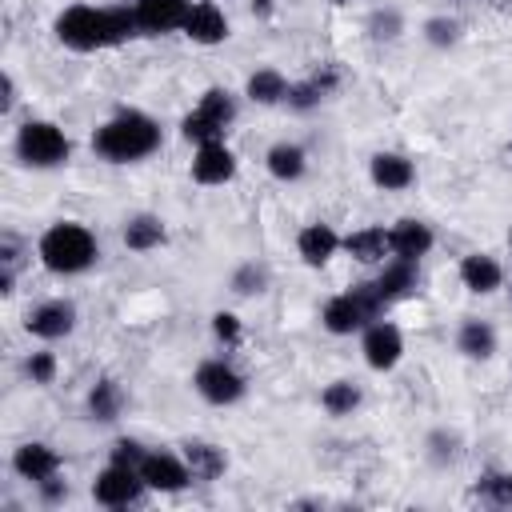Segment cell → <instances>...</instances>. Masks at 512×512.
<instances>
[{
    "mask_svg": "<svg viewBox=\"0 0 512 512\" xmlns=\"http://www.w3.org/2000/svg\"><path fill=\"white\" fill-rule=\"evenodd\" d=\"M56 40L72 52H96V48H112L124 44L132 36H140L136 12L128 4L120 8H88V4H72L56 16Z\"/></svg>",
    "mask_w": 512,
    "mask_h": 512,
    "instance_id": "cell-1",
    "label": "cell"
},
{
    "mask_svg": "<svg viewBox=\"0 0 512 512\" xmlns=\"http://www.w3.org/2000/svg\"><path fill=\"white\" fill-rule=\"evenodd\" d=\"M160 148V124L148 112L124 108L112 120H104L92 136V152L104 156L108 164H136Z\"/></svg>",
    "mask_w": 512,
    "mask_h": 512,
    "instance_id": "cell-2",
    "label": "cell"
},
{
    "mask_svg": "<svg viewBox=\"0 0 512 512\" xmlns=\"http://www.w3.org/2000/svg\"><path fill=\"white\" fill-rule=\"evenodd\" d=\"M36 256H40V264H44L48 272H56V276H76V272H88V268L96 264L100 244H96L92 228H84V224H76V220H60V224H52V228L40 236Z\"/></svg>",
    "mask_w": 512,
    "mask_h": 512,
    "instance_id": "cell-3",
    "label": "cell"
},
{
    "mask_svg": "<svg viewBox=\"0 0 512 512\" xmlns=\"http://www.w3.org/2000/svg\"><path fill=\"white\" fill-rule=\"evenodd\" d=\"M384 308H388V300L380 296V288H376V280H372V284H356L352 292L332 296V300L324 304L320 320H324V328H328L332 336H352V332L368 328L372 320H380Z\"/></svg>",
    "mask_w": 512,
    "mask_h": 512,
    "instance_id": "cell-4",
    "label": "cell"
},
{
    "mask_svg": "<svg viewBox=\"0 0 512 512\" xmlns=\"http://www.w3.org/2000/svg\"><path fill=\"white\" fill-rule=\"evenodd\" d=\"M16 156L28 168H60L72 156V144L64 136V128H56L52 120H24L16 132Z\"/></svg>",
    "mask_w": 512,
    "mask_h": 512,
    "instance_id": "cell-5",
    "label": "cell"
},
{
    "mask_svg": "<svg viewBox=\"0 0 512 512\" xmlns=\"http://www.w3.org/2000/svg\"><path fill=\"white\" fill-rule=\"evenodd\" d=\"M236 120V100L228 88H208L200 96V104L180 120V136L184 140H196V144H208V140H224L228 124Z\"/></svg>",
    "mask_w": 512,
    "mask_h": 512,
    "instance_id": "cell-6",
    "label": "cell"
},
{
    "mask_svg": "<svg viewBox=\"0 0 512 512\" xmlns=\"http://www.w3.org/2000/svg\"><path fill=\"white\" fill-rule=\"evenodd\" d=\"M144 480H140V468H132V464H108V468H100L96 472V480H92V496H96V504H104V508H128V504H136L140 496H144Z\"/></svg>",
    "mask_w": 512,
    "mask_h": 512,
    "instance_id": "cell-7",
    "label": "cell"
},
{
    "mask_svg": "<svg viewBox=\"0 0 512 512\" xmlns=\"http://www.w3.org/2000/svg\"><path fill=\"white\" fill-rule=\"evenodd\" d=\"M192 384H196V392H200L208 404H216V408H228V404H236V400L248 392L244 376H240L228 360H204V364L196 368Z\"/></svg>",
    "mask_w": 512,
    "mask_h": 512,
    "instance_id": "cell-8",
    "label": "cell"
},
{
    "mask_svg": "<svg viewBox=\"0 0 512 512\" xmlns=\"http://www.w3.org/2000/svg\"><path fill=\"white\" fill-rule=\"evenodd\" d=\"M140 480L152 488V492H184L192 484V468L184 460V452H160V448H148L144 460H140Z\"/></svg>",
    "mask_w": 512,
    "mask_h": 512,
    "instance_id": "cell-9",
    "label": "cell"
},
{
    "mask_svg": "<svg viewBox=\"0 0 512 512\" xmlns=\"http://www.w3.org/2000/svg\"><path fill=\"white\" fill-rule=\"evenodd\" d=\"M360 352H364V364H368L372 372H392V368L400 364V356H404V336H400L396 324L372 320V324L364 328Z\"/></svg>",
    "mask_w": 512,
    "mask_h": 512,
    "instance_id": "cell-10",
    "label": "cell"
},
{
    "mask_svg": "<svg viewBox=\"0 0 512 512\" xmlns=\"http://www.w3.org/2000/svg\"><path fill=\"white\" fill-rule=\"evenodd\" d=\"M236 176V156L224 140H208V144H196V156H192V180L196 184H228Z\"/></svg>",
    "mask_w": 512,
    "mask_h": 512,
    "instance_id": "cell-11",
    "label": "cell"
},
{
    "mask_svg": "<svg viewBox=\"0 0 512 512\" xmlns=\"http://www.w3.org/2000/svg\"><path fill=\"white\" fill-rule=\"evenodd\" d=\"M24 328L40 340H64L76 328V304L72 300H44L24 316Z\"/></svg>",
    "mask_w": 512,
    "mask_h": 512,
    "instance_id": "cell-12",
    "label": "cell"
},
{
    "mask_svg": "<svg viewBox=\"0 0 512 512\" xmlns=\"http://www.w3.org/2000/svg\"><path fill=\"white\" fill-rule=\"evenodd\" d=\"M12 472L20 480H28V484H44V480L60 476V452L52 444H44V440H28V444H20L12 452Z\"/></svg>",
    "mask_w": 512,
    "mask_h": 512,
    "instance_id": "cell-13",
    "label": "cell"
},
{
    "mask_svg": "<svg viewBox=\"0 0 512 512\" xmlns=\"http://www.w3.org/2000/svg\"><path fill=\"white\" fill-rule=\"evenodd\" d=\"M132 12H136L140 32L156 36V32L184 28V20L192 12V0H132Z\"/></svg>",
    "mask_w": 512,
    "mask_h": 512,
    "instance_id": "cell-14",
    "label": "cell"
},
{
    "mask_svg": "<svg viewBox=\"0 0 512 512\" xmlns=\"http://www.w3.org/2000/svg\"><path fill=\"white\" fill-rule=\"evenodd\" d=\"M180 32H184L192 44L212 48V44H224V40H228V16H224L212 0H200V4H192V12H188V20H184Z\"/></svg>",
    "mask_w": 512,
    "mask_h": 512,
    "instance_id": "cell-15",
    "label": "cell"
},
{
    "mask_svg": "<svg viewBox=\"0 0 512 512\" xmlns=\"http://www.w3.org/2000/svg\"><path fill=\"white\" fill-rule=\"evenodd\" d=\"M388 240H392V256L396 260H416L420 264V256H428L432 252V244H436V236H432V228L424 224V220H396L392 228H388Z\"/></svg>",
    "mask_w": 512,
    "mask_h": 512,
    "instance_id": "cell-16",
    "label": "cell"
},
{
    "mask_svg": "<svg viewBox=\"0 0 512 512\" xmlns=\"http://www.w3.org/2000/svg\"><path fill=\"white\" fill-rule=\"evenodd\" d=\"M340 248H344V240H340V232H336L332 224H304L300 236H296V252H300V260H304L308 268L328 264Z\"/></svg>",
    "mask_w": 512,
    "mask_h": 512,
    "instance_id": "cell-17",
    "label": "cell"
},
{
    "mask_svg": "<svg viewBox=\"0 0 512 512\" xmlns=\"http://www.w3.org/2000/svg\"><path fill=\"white\" fill-rule=\"evenodd\" d=\"M368 176H372V184L384 188V192H404V188H412V180H416V164H412L408 156H400V152H376V156L368 160Z\"/></svg>",
    "mask_w": 512,
    "mask_h": 512,
    "instance_id": "cell-18",
    "label": "cell"
},
{
    "mask_svg": "<svg viewBox=\"0 0 512 512\" xmlns=\"http://www.w3.org/2000/svg\"><path fill=\"white\" fill-rule=\"evenodd\" d=\"M460 284L468 292H476V296H488V292H496L504 284V268L484 252H468L460 260Z\"/></svg>",
    "mask_w": 512,
    "mask_h": 512,
    "instance_id": "cell-19",
    "label": "cell"
},
{
    "mask_svg": "<svg viewBox=\"0 0 512 512\" xmlns=\"http://www.w3.org/2000/svg\"><path fill=\"white\" fill-rule=\"evenodd\" d=\"M164 240H168V232H164V220H160V216L136 212V216L124 220V248H132V252H152V248H160Z\"/></svg>",
    "mask_w": 512,
    "mask_h": 512,
    "instance_id": "cell-20",
    "label": "cell"
},
{
    "mask_svg": "<svg viewBox=\"0 0 512 512\" xmlns=\"http://www.w3.org/2000/svg\"><path fill=\"white\" fill-rule=\"evenodd\" d=\"M344 252L360 264H380L384 256H392V240L384 228H356L344 236Z\"/></svg>",
    "mask_w": 512,
    "mask_h": 512,
    "instance_id": "cell-21",
    "label": "cell"
},
{
    "mask_svg": "<svg viewBox=\"0 0 512 512\" xmlns=\"http://www.w3.org/2000/svg\"><path fill=\"white\" fill-rule=\"evenodd\" d=\"M416 284H420V268H416V260H392V264H384V272L376 276V288H380V296H384L388 304L412 296Z\"/></svg>",
    "mask_w": 512,
    "mask_h": 512,
    "instance_id": "cell-22",
    "label": "cell"
},
{
    "mask_svg": "<svg viewBox=\"0 0 512 512\" xmlns=\"http://www.w3.org/2000/svg\"><path fill=\"white\" fill-rule=\"evenodd\" d=\"M184 460H188V468H192V480H200V484L224 476V468H228L224 448H216V444H208V440H188V444H184Z\"/></svg>",
    "mask_w": 512,
    "mask_h": 512,
    "instance_id": "cell-23",
    "label": "cell"
},
{
    "mask_svg": "<svg viewBox=\"0 0 512 512\" xmlns=\"http://www.w3.org/2000/svg\"><path fill=\"white\" fill-rule=\"evenodd\" d=\"M456 348H460L468 360H488V356L496 352V328H492L488 320L468 316V320L460 324V332H456Z\"/></svg>",
    "mask_w": 512,
    "mask_h": 512,
    "instance_id": "cell-24",
    "label": "cell"
},
{
    "mask_svg": "<svg viewBox=\"0 0 512 512\" xmlns=\"http://www.w3.org/2000/svg\"><path fill=\"white\" fill-rule=\"evenodd\" d=\"M264 168L276 176V180H300L304 176V168H308V156H304V148L300 144H288V140H280V144H272L268 152H264Z\"/></svg>",
    "mask_w": 512,
    "mask_h": 512,
    "instance_id": "cell-25",
    "label": "cell"
},
{
    "mask_svg": "<svg viewBox=\"0 0 512 512\" xmlns=\"http://www.w3.org/2000/svg\"><path fill=\"white\" fill-rule=\"evenodd\" d=\"M288 80H284V72H276V68H256L252 76H248V84H244V96L252 100V104H280V100H288Z\"/></svg>",
    "mask_w": 512,
    "mask_h": 512,
    "instance_id": "cell-26",
    "label": "cell"
},
{
    "mask_svg": "<svg viewBox=\"0 0 512 512\" xmlns=\"http://www.w3.org/2000/svg\"><path fill=\"white\" fill-rule=\"evenodd\" d=\"M124 408V392L116 380H96L92 392H88V416L100 420V424H112Z\"/></svg>",
    "mask_w": 512,
    "mask_h": 512,
    "instance_id": "cell-27",
    "label": "cell"
},
{
    "mask_svg": "<svg viewBox=\"0 0 512 512\" xmlns=\"http://www.w3.org/2000/svg\"><path fill=\"white\" fill-rule=\"evenodd\" d=\"M332 88H336V72H332V68H328L324 76L316 72V76H308V80H300V84L288 88V104H292L296 112H308V108H316Z\"/></svg>",
    "mask_w": 512,
    "mask_h": 512,
    "instance_id": "cell-28",
    "label": "cell"
},
{
    "mask_svg": "<svg viewBox=\"0 0 512 512\" xmlns=\"http://www.w3.org/2000/svg\"><path fill=\"white\" fill-rule=\"evenodd\" d=\"M360 400H364V396H360V388H356L352 380H332V384L320 392L324 412L336 416V420H340V416H352V412L360 408Z\"/></svg>",
    "mask_w": 512,
    "mask_h": 512,
    "instance_id": "cell-29",
    "label": "cell"
},
{
    "mask_svg": "<svg viewBox=\"0 0 512 512\" xmlns=\"http://www.w3.org/2000/svg\"><path fill=\"white\" fill-rule=\"evenodd\" d=\"M268 288V268L264 264H240L236 272H232V292L236 296H260Z\"/></svg>",
    "mask_w": 512,
    "mask_h": 512,
    "instance_id": "cell-30",
    "label": "cell"
},
{
    "mask_svg": "<svg viewBox=\"0 0 512 512\" xmlns=\"http://www.w3.org/2000/svg\"><path fill=\"white\" fill-rule=\"evenodd\" d=\"M456 36H460V24H456L452 16H432V20L424 24V40H428V44H436V48L456 44Z\"/></svg>",
    "mask_w": 512,
    "mask_h": 512,
    "instance_id": "cell-31",
    "label": "cell"
},
{
    "mask_svg": "<svg viewBox=\"0 0 512 512\" xmlns=\"http://www.w3.org/2000/svg\"><path fill=\"white\" fill-rule=\"evenodd\" d=\"M400 28H404V20H400V12H396V8L372 12V20H368L372 40H396V36H400Z\"/></svg>",
    "mask_w": 512,
    "mask_h": 512,
    "instance_id": "cell-32",
    "label": "cell"
},
{
    "mask_svg": "<svg viewBox=\"0 0 512 512\" xmlns=\"http://www.w3.org/2000/svg\"><path fill=\"white\" fill-rule=\"evenodd\" d=\"M24 376H28L32 384H52V376H56V356H52V352H32V356L24 360Z\"/></svg>",
    "mask_w": 512,
    "mask_h": 512,
    "instance_id": "cell-33",
    "label": "cell"
},
{
    "mask_svg": "<svg viewBox=\"0 0 512 512\" xmlns=\"http://www.w3.org/2000/svg\"><path fill=\"white\" fill-rule=\"evenodd\" d=\"M428 456H432V464H448L452 456H456V436L452 432H432L428 436Z\"/></svg>",
    "mask_w": 512,
    "mask_h": 512,
    "instance_id": "cell-34",
    "label": "cell"
},
{
    "mask_svg": "<svg viewBox=\"0 0 512 512\" xmlns=\"http://www.w3.org/2000/svg\"><path fill=\"white\" fill-rule=\"evenodd\" d=\"M144 452H148V448H144L140 440H128V436L112 444V460H116V464H132V468H140V460H144Z\"/></svg>",
    "mask_w": 512,
    "mask_h": 512,
    "instance_id": "cell-35",
    "label": "cell"
},
{
    "mask_svg": "<svg viewBox=\"0 0 512 512\" xmlns=\"http://www.w3.org/2000/svg\"><path fill=\"white\" fill-rule=\"evenodd\" d=\"M212 332H216V340L236 344V340H240V316H232V312H216V316H212Z\"/></svg>",
    "mask_w": 512,
    "mask_h": 512,
    "instance_id": "cell-36",
    "label": "cell"
},
{
    "mask_svg": "<svg viewBox=\"0 0 512 512\" xmlns=\"http://www.w3.org/2000/svg\"><path fill=\"white\" fill-rule=\"evenodd\" d=\"M36 488L44 492V500H48V504H56V500H64V496H68V484H64V480H56V476H52V480H44V484H36Z\"/></svg>",
    "mask_w": 512,
    "mask_h": 512,
    "instance_id": "cell-37",
    "label": "cell"
},
{
    "mask_svg": "<svg viewBox=\"0 0 512 512\" xmlns=\"http://www.w3.org/2000/svg\"><path fill=\"white\" fill-rule=\"evenodd\" d=\"M16 104V84H12V76H4V100H0V108L8 112Z\"/></svg>",
    "mask_w": 512,
    "mask_h": 512,
    "instance_id": "cell-38",
    "label": "cell"
},
{
    "mask_svg": "<svg viewBox=\"0 0 512 512\" xmlns=\"http://www.w3.org/2000/svg\"><path fill=\"white\" fill-rule=\"evenodd\" d=\"M252 12H256V16H268V12H272V0H252Z\"/></svg>",
    "mask_w": 512,
    "mask_h": 512,
    "instance_id": "cell-39",
    "label": "cell"
},
{
    "mask_svg": "<svg viewBox=\"0 0 512 512\" xmlns=\"http://www.w3.org/2000/svg\"><path fill=\"white\" fill-rule=\"evenodd\" d=\"M508 504H512V472H508Z\"/></svg>",
    "mask_w": 512,
    "mask_h": 512,
    "instance_id": "cell-40",
    "label": "cell"
},
{
    "mask_svg": "<svg viewBox=\"0 0 512 512\" xmlns=\"http://www.w3.org/2000/svg\"><path fill=\"white\" fill-rule=\"evenodd\" d=\"M508 300H512V288H508Z\"/></svg>",
    "mask_w": 512,
    "mask_h": 512,
    "instance_id": "cell-41",
    "label": "cell"
},
{
    "mask_svg": "<svg viewBox=\"0 0 512 512\" xmlns=\"http://www.w3.org/2000/svg\"><path fill=\"white\" fill-rule=\"evenodd\" d=\"M508 244H512V236H508Z\"/></svg>",
    "mask_w": 512,
    "mask_h": 512,
    "instance_id": "cell-42",
    "label": "cell"
}]
</instances>
